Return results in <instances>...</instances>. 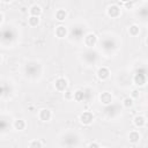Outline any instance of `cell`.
I'll return each mask as SVG.
<instances>
[{"label":"cell","instance_id":"11","mask_svg":"<svg viewBox=\"0 0 148 148\" xmlns=\"http://www.w3.org/2000/svg\"><path fill=\"white\" fill-rule=\"evenodd\" d=\"M112 101H113L112 94H111V92H109V91H103V92L99 95V102H101L104 106H106V105L111 104V103H112Z\"/></svg>","mask_w":148,"mask_h":148},{"label":"cell","instance_id":"2","mask_svg":"<svg viewBox=\"0 0 148 148\" xmlns=\"http://www.w3.org/2000/svg\"><path fill=\"white\" fill-rule=\"evenodd\" d=\"M133 82L138 87H143L147 82V69L146 67H139L134 75H133Z\"/></svg>","mask_w":148,"mask_h":148},{"label":"cell","instance_id":"29","mask_svg":"<svg viewBox=\"0 0 148 148\" xmlns=\"http://www.w3.org/2000/svg\"><path fill=\"white\" fill-rule=\"evenodd\" d=\"M88 148H101V147H99V145L97 142H91V143H89Z\"/></svg>","mask_w":148,"mask_h":148},{"label":"cell","instance_id":"24","mask_svg":"<svg viewBox=\"0 0 148 148\" xmlns=\"http://www.w3.org/2000/svg\"><path fill=\"white\" fill-rule=\"evenodd\" d=\"M39 21H40V18L36 17V16H30L28 18V23H29L30 27H37L39 24Z\"/></svg>","mask_w":148,"mask_h":148},{"label":"cell","instance_id":"21","mask_svg":"<svg viewBox=\"0 0 148 148\" xmlns=\"http://www.w3.org/2000/svg\"><path fill=\"white\" fill-rule=\"evenodd\" d=\"M128 34H130L131 36H133V37L138 36V35L140 34V27H139L138 24H132V25L128 28Z\"/></svg>","mask_w":148,"mask_h":148},{"label":"cell","instance_id":"25","mask_svg":"<svg viewBox=\"0 0 148 148\" xmlns=\"http://www.w3.org/2000/svg\"><path fill=\"white\" fill-rule=\"evenodd\" d=\"M133 104H134V102H133V99H132L131 97H125V98L123 99V106H124L125 109L132 108Z\"/></svg>","mask_w":148,"mask_h":148},{"label":"cell","instance_id":"8","mask_svg":"<svg viewBox=\"0 0 148 148\" xmlns=\"http://www.w3.org/2000/svg\"><path fill=\"white\" fill-rule=\"evenodd\" d=\"M80 123L81 124H83V125H90L92 121H94V114H92V112H90V111H84L83 113H81L80 114Z\"/></svg>","mask_w":148,"mask_h":148},{"label":"cell","instance_id":"27","mask_svg":"<svg viewBox=\"0 0 148 148\" xmlns=\"http://www.w3.org/2000/svg\"><path fill=\"white\" fill-rule=\"evenodd\" d=\"M132 96H131V98L132 99H134V98H139V96H140V92H139V90L138 89H134V90H132V94H131Z\"/></svg>","mask_w":148,"mask_h":148},{"label":"cell","instance_id":"6","mask_svg":"<svg viewBox=\"0 0 148 148\" xmlns=\"http://www.w3.org/2000/svg\"><path fill=\"white\" fill-rule=\"evenodd\" d=\"M106 14H108V16H110V17H112V18H116V17L120 16V14H121V8H120V6H118L117 3H112V5H110V6L108 7Z\"/></svg>","mask_w":148,"mask_h":148},{"label":"cell","instance_id":"9","mask_svg":"<svg viewBox=\"0 0 148 148\" xmlns=\"http://www.w3.org/2000/svg\"><path fill=\"white\" fill-rule=\"evenodd\" d=\"M83 42H84V45H86L87 47H92V46H95L96 43H97V36H96L95 34L89 32V34H87V35L83 37Z\"/></svg>","mask_w":148,"mask_h":148},{"label":"cell","instance_id":"3","mask_svg":"<svg viewBox=\"0 0 148 148\" xmlns=\"http://www.w3.org/2000/svg\"><path fill=\"white\" fill-rule=\"evenodd\" d=\"M121 111H123L121 106L116 103H111L104 108V113L108 116V118H116L120 114Z\"/></svg>","mask_w":148,"mask_h":148},{"label":"cell","instance_id":"30","mask_svg":"<svg viewBox=\"0 0 148 148\" xmlns=\"http://www.w3.org/2000/svg\"><path fill=\"white\" fill-rule=\"evenodd\" d=\"M2 20H3V15H2L1 13H0V23L2 22Z\"/></svg>","mask_w":148,"mask_h":148},{"label":"cell","instance_id":"22","mask_svg":"<svg viewBox=\"0 0 148 148\" xmlns=\"http://www.w3.org/2000/svg\"><path fill=\"white\" fill-rule=\"evenodd\" d=\"M139 13H140V18L142 21H146L147 20V16H148V9L146 7V2H143V7H140L139 8Z\"/></svg>","mask_w":148,"mask_h":148},{"label":"cell","instance_id":"18","mask_svg":"<svg viewBox=\"0 0 148 148\" xmlns=\"http://www.w3.org/2000/svg\"><path fill=\"white\" fill-rule=\"evenodd\" d=\"M56 36L58 38H65L67 36V28L65 25H58L56 28Z\"/></svg>","mask_w":148,"mask_h":148},{"label":"cell","instance_id":"10","mask_svg":"<svg viewBox=\"0 0 148 148\" xmlns=\"http://www.w3.org/2000/svg\"><path fill=\"white\" fill-rule=\"evenodd\" d=\"M67 87H68V82L65 77H58L54 81V88L58 91H65L67 89Z\"/></svg>","mask_w":148,"mask_h":148},{"label":"cell","instance_id":"4","mask_svg":"<svg viewBox=\"0 0 148 148\" xmlns=\"http://www.w3.org/2000/svg\"><path fill=\"white\" fill-rule=\"evenodd\" d=\"M24 73L27 76H36L40 73V66L36 61H29L27 62L24 67Z\"/></svg>","mask_w":148,"mask_h":148},{"label":"cell","instance_id":"7","mask_svg":"<svg viewBox=\"0 0 148 148\" xmlns=\"http://www.w3.org/2000/svg\"><path fill=\"white\" fill-rule=\"evenodd\" d=\"M6 29H3V30H1V32H0V38H1V40L2 42H6V43H8V42H12L13 39H14V31L10 29V31H9V27L7 25V27H5Z\"/></svg>","mask_w":148,"mask_h":148},{"label":"cell","instance_id":"32","mask_svg":"<svg viewBox=\"0 0 148 148\" xmlns=\"http://www.w3.org/2000/svg\"><path fill=\"white\" fill-rule=\"evenodd\" d=\"M103 148H106V147H103Z\"/></svg>","mask_w":148,"mask_h":148},{"label":"cell","instance_id":"19","mask_svg":"<svg viewBox=\"0 0 148 148\" xmlns=\"http://www.w3.org/2000/svg\"><path fill=\"white\" fill-rule=\"evenodd\" d=\"M73 98L76 102H84V90L83 89H77L73 94Z\"/></svg>","mask_w":148,"mask_h":148},{"label":"cell","instance_id":"17","mask_svg":"<svg viewBox=\"0 0 148 148\" xmlns=\"http://www.w3.org/2000/svg\"><path fill=\"white\" fill-rule=\"evenodd\" d=\"M103 45V49L105 50V51H111V50H114L116 47H117V44L113 42V40H110L109 38L108 39H104V42L103 43H101V46Z\"/></svg>","mask_w":148,"mask_h":148},{"label":"cell","instance_id":"23","mask_svg":"<svg viewBox=\"0 0 148 148\" xmlns=\"http://www.w3.org/2000/svg\"><path fill=\"white\" fill-rule=\"evenodd\" d=\"M66 17H67V12L65 9H58L56 12V18L58 21H64L66 20Z\"/></svg>","mask_w":148,"mask_h":148},{"label":"cell","instance_id":"14","mask_svg":"<svg viewBox=\"0 0 148 148\" xmlns=\"http://www.w3.org/2000/svg\"><path fill=\"white\" fill-rule=\"evenodd\" d=\"M146 123H147L146 118H145L143 116H141V114L135 116L134 119H133V124H134L135 127H138V128H142V127H145V126H146Z\"/></svg>","mask_w":148,"mask_h":148},{"label":"cell","instance_id":"13","mask_svg":"<svg viewBox=\"0 0 148 148\" xmlns=\"http://www.w3.org/2000/svg\"><path fill=\"white\" fill-rule=\"evenodd\" d=\"M38 117H39V119H40L42 121H49V120L51 119V117H52V112H51V110L44 108V109H40V110H39Z\"/></svg>","mask_w":148,"mask_h":148},{"label":"cell","instance_id":"20","mask_svg":"<svg viewBox=\"0 0 148 148\" xmlns=\"http://www.w3.org/2000/svg\"><path fill=\"white\" fill-rule=\"evenodd\" d=\"M13 126H14V128L17 130V131H23V130L25 128L27 124H25V121H24L23 119H16V120H14Z\"/></svg>","mask_w":148,"mask_h":148},{"label":"cell","instance_id":"26","mask_svg":"<svg viewBox=\"0 0 148 148\" xmlns=\"http://www.w3.org/2000/svg\"><path fill=\"white\" fill-rule=\"evenodd\" d=\"M29 148H43V145L39 140H32L29 145Z\"/></svg>","mask_w":148,"mask_h":148},{"label":"cell","instance_id":"12","mask_svg":"<svg viewBox=\"0 0 148 148\" xmlns=\"http://www.w3.org/2000/svg\"><path fill=\"white\" fill-rule=\"evenodd\" d=\"M109 76H110V69H109L108 67L102 66V67L98 68V71H97V77H98L99 80L105 81V80L109 79Z\"/></svg>","mask_w":148,"mask_h":148},{"label":"cell","instance_id":"15","mask_svg":"<svg viewBox=\"0 0 148 148\" xmlns=\"http://www.w3.org/2000/svg\"><path fill=\"white\" fill-rule=\"evenodd\" d=\"M127 138H128V141L131 143H138L140 141V139H141V134L138 131H131L128 133V136Z\"/></svg>","mask_w":148,"mask_h":148},{"label":"cell","instance_id":"1","mask_svg":"<svg viewBox=\"0 0 148 148\" xmlns=\"http://www.w3.org/2000/svg\"><path fill=\"white\" fill-rule=\"evenodd\" d=\"M80 143V138L75 132H67L61 138V145L67 148H76Z\"/></svg>","mask_w":148,"mask_h":148},{"label":"cell","instance_id":"28","mask_svg":"<svg viewBox=\"0 0 148 148\" xmlns=\"http://www.w3.org/2000/svg\"><path fill=\"white\" fill-rule=\"evenodd\" d=\"M5 94H6V87L0 84V97H2Z\"/></svg>","mask_w":148,"mask_h":148},{"label":"cell","instance_id":"5","mask_svg":"<svg viewBox=\"0 0 148 148\" xmlns=\"http://www.w3.org/2000/svg\"><path fill=\"white\" fill-rule=\"evenodd\" d=\"M83 57V60H84V62L86 64H88V65H94V64H96L97 61H98V52H96L95 50H92V49H89V50H87V51H84L83 52V54H82Z\"/></svg>","mask_w":148,"mask_h":148},{"label":"cell","instance_id":"16","mask_svg":"<svg viewBox=\"0 0 148 148\" xmlns=\"http://www.w3.org/2000/svg\"><path fill=\"white\" fill-rule=\"evenodd\" d=\"M42 7L37 3L32 5L30 8H29V13H30V16H36V17H39L40 14H42Z\"/></svg>","mask_w":148,"mask_h":148},{"label":"cell","instance_id":"31","mask_svg":"<svg viewBox=\"0 0 148 148\" xmlns=\"http://www.w3.org/2000/svg\"><path fill=\"white\" fill-rule=\"evenodd\" d=\"M1 61H2V57H1V54H0V64H1Z\"/></svg>","mask_w":148,"mask_h":148}]
</instances>
